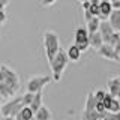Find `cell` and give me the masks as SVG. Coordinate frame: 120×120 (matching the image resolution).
I'll return each mask as SVG.
<instances>
[{"instance_id": "cell-1", "label": "cell", "mask_w": 120, "mask_h": 120, "mask_svg": "<svg viewBox=\"0 0 120 120\" xmlns=\"http://www.w3.org/2000/svg\"><path fill=\"white\" fill-rule=\"evenodd\" d=\"M71 60L68 57V52L63 51L62 48L59 50V52L54 56V59L50 62V68H51V72H52V80L54 81H60V78H62L63 72H65L68 63H69Z\"/></svg>"}, {"instance_id": "cell-2", "label": "cell", "mask_w": 120, "mask_h": 120, "mask_svg": "<svg viewBox=\"0 0 120 120\" xmlns=\"http://www.w3.org/2000/svg\"><path fill=\"white\" fill-rule=\"evenodd\" d=\"M44 48H45V54H47L48 63L54 59V56L59 52L60 50V41H59V35L52 30H47L44 33Z\"/></svg>"}, {"instance_id": "cell-3", "label": "cell", "mask_w": 120, "mask_h": 120, "mask_svg": "<svg viewBox=\"0 0 120 120\" xmlns=\"http://www.w3.org/2000/svg\"><path fill=\"white\" fill-rule=\"evenodd\" d=\"M0 81H3L8 86H11L15 92H18L21 89V81H20L18 74L6 65H0Z\"/></svg>"}, {"instance_id": "cell-4", "label": "cell", "mask_w": 120, "mask_h": 120, "mask_svg": "<svg viewBox=\"0 0 120 120\" xmlns=\"http://www.w3.org/2000/svg\"><path fill=\"white\" fill-rule=\"evenodd\" d=\"M22 107H26L24 102H22V96H15V98H11V101L3 105L0 108V111H2V116L17 117V114L22 110Z\"/></svg>"}, {"instance_id": "cell-5", "label": "cell", "mask_w": 120, "mask_h": 120, "mask_svg": "<svg viewBox=\"0 0 120 120\" xmlns=\"http://www.w3.org/2000/svg\"><path fill=\"white\" fill-rule=\"evenodd\" d=\"M50 81H51V77H48V75H35L26 84L27 86V92H32V93L41 92V90H44V87Z\"/></svg>"}, {"instance_id": "cell-6", "label": "cell", "mask_w": 120, "mask_h": 120, "mask_svg": "<svg viewBox=\"0 0 120 120\" xmlns=\"http://www.w3.org/2000/svg\"><path fill=\"white\" fill-rule=\"evenodd\" d=\"M98 54H99L101 57H104L107 60H112V62H116V63L120 62V56L117 54L116 48L112 47L111 44H104L102 47L98 50Z\"/></svg>"}, {"instance_id": "cell-7", "label": "cell", "mask_w": 120, "mask_h": 120, "mask_svg": "<svg viewBox=\"0 0 120 120\" xmlns=\"http://www.w3.org/2000/svg\"><path fill=\"white\" fill-rule=\"evenodd\" d=\"M99 32H101V35H102V38H104V44H108L110 39H111V36H112V33H114L116 30L112 29V26L110 24V21L105 20V21H101Z\"/></svg>"}, {"instance_id": "cell-8", "label": "cell", "mask_w": 120, "mask_h": 120, "mask_svg": "<svg viewBox=\"0 0 120 120\" xmlns=\"http://www.w3.org/2000/svg\"><path fill=\"white\" fill-rule=\"evenodd\" d=\"M112 12V5L111 2H105V0H101L99 3V18L101 21H105L110 18V15Z\"/></svg>"}, {"instance_id": "cell-9", "label": "cell", "mask_w": 120, "mask_h": 120, "mask_svg": "<svg viewBox=\"0 0 120 120\" xmlns=\"http://www.w3.org/2000/svg\"><path fill=\"white\" fill-rule=\"evenodd\" d=\"M107 86H108V92H110L112 96L120 98V75L119 77L110 78V80L107 81Z\"/></svg>"}, {"instance_id": "cell-10", "label": "cell", "mask_w": 120, "mask_h": 120, "mask_svg": "<svg viewBox=\"0 0 120 120\" xmlns=\"http://www.w3.org/2000/svg\"><path fill=\"white\" fill-rule=\"evenodd\" d=\"M89 42H90V47L95 48L96 51L102 47L104 45V38H102L99 30H98V32H93V33H89Z\"/></svg>"}, {"instance_id": "cell-11", "label": "cell", "mask_w": 120, "mask_h": 120, "mask_svg": "<svg viewBox=\"0 0 120 120\" xmlns=\"http://www.w3.org/2000/svg\"><path fill=\"white\" fill-rule=\"evenodd\" d=\"M89 41V30L86 27H78L75 29V36H74V44L80 42H87Z\"/></svg>"}, {"instance_id": "cell-12", "label": "cell", "mask_w": 120, "mask_h": 120, "mask_svg": "<svg viewBox=\"0 0 120 120\" xmlns=\"http://www.w3.org/2000/svg\"><path fill=\"white\" fill-rule=\"evenodd\" d=\"M15 119L17 120H32V119H35V111H33L29 105H26V107H22V110L17 114Z\"/></svg>"}, {"instance_id": "cell-13", "label": "cell", "mask_w": 120, "mask_h": 120, "mask_svg": "<svg viewBox=\"0 0 120 120\" xmlns=\"http://www.w3.org/2000/svg\"><path fill=\"white\" fill-rule=\"evenodd\" d=\"M108 21H110V24L112 26V29L116 32H120V9H112Z\"/></svg>"}, {"instance_id": "cell-14", "label": "cell", "mask_w": 120, "mask_h": 120, "mask_svg": "<svg viewBox=\"0 0 120 120\" xmlns=\"http://www.w3.org/2000/svg\"><path fill=\"white\" fill-rule=\"evenodd\" d=\"M68 57H69L71 62H78V60L81 59V50L77 47L75 44H72L69 48H68Z\"/></svg>"}, {"instance_id": "cell-15", "label": "cell", "mask_w": 120, "mask_h": 120, "mask_svg": "<svg viewBox=\"0 0 120 120\" xmlns=\"http://www.w3.org/2000/svg\"><path fill=\"white\" fill-rule=\"evenodd\" d=\"M42 99H44V92H42V90H41V92H36V93H35V98H33L32 104H30L29 107L36 112V111L44 105V104H42Z\"/></svg>"}, {"instance_id": "cell-16", "label": "cell", "mask_w": 120, "mask_h": 120, "mask_svg": "<svg viewBox=\"0 0 120 120\" xmlns=\"http://www.w3.org/2000/svg\"><path fill=\"white\" fill-rule=\"evenodd\" d=\"M15 93H17V92H15V90L11 87V86H8L6 82L0 81V96L11 99V98H14V96H15Z\"/></svg>"}, {"instance_id": "cell-17", "label": "cell", "mask_w": 120, "mask_h": 120, "mask_svg": "<svg viewBox=\"0 0 120 120\" xmlns=\"http://www.w3.org/2000/svg\"><path fill=\"white\" fill-rule=\"evenodd\" d=\"M35 119L36 120H51V111L48 110L45 105H42V107L35 112Z\"/></svg>"}, {"instance_id": "cell-18", "label": "cell", "mask_w": 120, "mask_h": 120, "mask_svg": "<svg viewBox=\"0 0 120 120\" xmlns=\"http://www.w3.org/2000/svg\"><path fill=\"white\" fill-rule=\"evenodd\" d=\"M102 114H99L96 110H90V111H82L81 114V120H101Z\"/></svg>"}, {"instance_id": "cell-19", "label": "cell", "mask_w": 120, "mask_h": 120, "mask_svg": "<svg viewBox=\"0 0 120 120\" xmlns=\"http://www.w3.org/2000/svg\"><path fill=\"white\" fill-rule=\"evenodd\" d=\"M96 98H95V93L93 92H90L87 98H86V104H84V110L86 111H90V110H95V107H96Z\"/></svg>"}, {"instance_id": "cell-20", "label": "cell", "mask_w": 120, "mask_h": 120, "mask_svg": "<svg viewBox=\"0 0 120 120\" xmlns=\"http://www.w3.org/2000/svg\"><path fill=\"white\" fill-rule=\"evenodd\" d=\"M99 26H101V18L99 17H93L92 20H89L87 21V30H89V33L98 32V30H99Z\"/></svg>"}, {"instance_id": "cell-21", "label": "cell", "mask_w": 120, "mask_h": 120, "mask_svg": "<svg viewBox=\"0 0 120 120\" xmlns=\"http://www.w3.org/2000/svg\"><path fill=\"white\" fill-rule=\"evenodd\" d=\"M107 111H111V112H117L120 111V102H119V98H112L111 104L108 105Z\"/></svg>"}, {"instance_id": "cell-22", "label": "cell", "mask_w": 120, "mask_h": 120, "mask_svg": "<svg viewBox=\"0 0 120 120\" xmlns=\"http://www.w3.org/2000/svg\"><path fill=\"white\" fill-rule=\"evenodd\" d=\"M104 120H120V111L117 112H111V111H105L102 114Z\"/></svg>"}, {"instance_id": "cell-23", "label": "cell", "mask_w": 120, "mask_h": 120, "mask_svg": "<svg viewBox=\"0 0 120 120\" xmlns=\"http://www.w3.org/2000/svg\"><path fill=\"white\" fill-rule=\"evenodd\" d=\"M33 98H35V93L32 92H26L24 95H22V102H24V105H30L33 101Z\"/></svg>"}, {"instance_id": "cell-24", "label": "cell", "mask_w": 120, "mask_h": 120, "mask_svg": "<svg viewBox=\"0 0 120 120\" xmlns=\"http://www.w3.org/2000/svg\"><path fill=\"white\" fill-rule=\"evenodd\" d=\"M95 110L99 112V114H104V112L107 111V108H105V105H104L102 101H98V102H96V107H95Z\"/></svg>"}, {"instance_id": "cell-25", "label": "cell", "mask_w": 120, "mask_h": 120, "mask_svg": "<svg viewBox=\"0 0 120 120\" xmlns=\"http://www.w3.org/2000/svg\"><path fill=\"white\" fill-rule=\"evenodd\" d=\"M93 93H95V98H96V101H104L105 95H107V92H105V90H102V89L96 90V92H93Z\"/></svg>"}, {"instance_id": "cell-26", "label": "cell", "mask_w": 120, "mask_h": 120, "mask_svg": "<svg viewBox=\"0 0 120 120\" xmlns=\"http://www.w3.org/2000/svg\"><path fill=\"white\" fill-rule=\"evenodd\" d=\"M119 39H120V32H114V33H112V36H111V39H110V42H108V44H111L112 47H114V45L117 44V41H119Z\"/></svg>"}, {"instance_id": "cell-27", "label": "cell", "mask_w": 120, "mask_h": 120, "mask_svg": "<svg viewBox=\"0 0 120 120\" xmlns=\"http://www.w3.org/2000/svg\"><path fill=\"white\" fill-rule=\"evenodd\" d=\"M78 48L81 50V52H84V51H87L89 50V47H90V42L87 41V42H80V44H75Z\"/></svg>"}, {"instance_id": "cell-28", "label": "cell", "mask_w": 120, "mask_h": 120, "mask_svg": "<svg viewBox=\"0 0 120 120\" xmlns=\"http://www.w3.org/2000/svg\"><path fill=\"white\" fill-rule=\"evenodd\" d=\"M8 21V15L5 12V9H0V24H5Z\"/></svg>"}, {"instance_id": "cell-29", "label": "cell", "mask_w": 120, "mask_h": 120, "mask_svg": "<svg viewBox=\"0 0 120 120\" xmlns=\"http://www.w3.org/2000/svg\"><path fill=\"white\" fill-rule=\"evenodd\" d=\"M90 12L95 15V17H99V5H92L90 6Z\"/></svg>"}, {"instance_id": "cell-30", "label": "cell", "mask_w": 120, "mask_h": 120, "mask_svg": "<svg viewBox=\"0 0 120 120\" xmlns=\"http://www.w3.org/2000/svg\"><path fill=\"white\" fill-rule=\"evenodd\" d=\"M95 17L92 12H90V9H87V11H84V18H86V21H89V20H92V18Z\"/></svg>"}, {"instance_id": "cell-31", "label": "cell", "mask_w": 120, "mask_h": 120, "mask_svg": "<svg viewBox=\"0 0 120 120\" xmlns=\"http://www.w3.org/2000/svg\"><path fill=\"white\" fill-rule=\"evenodd\" d=\"M56 2H57V0H42L41 5H42V6H51V5H54Z\"/></svg>"}, {"instance_id": "cell-32", "label": "cell", "mask_w": 120, "mask_h": 120, "mask_svg": "<svg viewBox=\"0 0 120 120\" xmlns=\"http://www.w3.org/2000/svg\"><path fill=\"white\" fill-rule=\"evenodd\" d=\"M111 5H112V9H120V0H112Z\"/></svg>"}, {"instance_id": "cell-33", "label": "cell", "mask_w": 120, "mask_h": 120, "mask_svg": "<svg viewBox=\"0 0 120 120\" xmlns=\"http://www.w3.org/2000/svg\"><path fill=\"white\" fill-rule=\"evenodd\" d=\"M82 3V8H84V11L90 9V6H92V3H90V0H87V2H81Z\"/></svg>"}, {"instance_id": "cell-34", "label": "cell", "mask_w": 120, "mask_h": 120, "mask_svg": "<svg viewBox=\"0 0 120 120\" xmlns=\"http://www.w3.org/2000/svg\"><path fill=\"white\" fill-rule=\"evenodd\" d=\"M114 48H116V51H117V54L120 56V39L117 41V44H116V45H114Z\"/></svg>"}, {"instance_id": "cell-35", "label": "cell", "mask_w": 120, "mask_h": 120, "mask_svg": "<svg viewBox=\"0 0 120 120\" xmlns=\"http://www.w3.org/2000/svg\"><path fill=\"white\" fill-rule=\"evenodd\" d=\"M90 3H92V5H99L101 0H90Z\"/></svg>"}, {"instance_id": "cell-36", "label": "cell", "mask_w": 120, "mask_h": 120, "mask_svg": "<svg viewBox=\"0 0 120 120\" xmlns=\"http://www.w3.org/2000/svg\"><path fill=\"white\" fill-rule=\"evenodd\" d=\"M9 2H11V0H0V3H3L5 6H8V5H9Z\"/></svg>"}, {"instance_id": "cell-37", "label": "cell", "mask_w": 120, "mask_h": 120, "mask_svg": "<svg viewBox=\"0 0 120 120\" xmlns=\"http://www.w3.org/2000/svg\"><path fill=\"white\" fill-rule=\"evenodd\" d=\"M5 8H6V6L3 5V3H0V9H5Z\"/></svg>"}, {"instance_id": "cell-38", "label": "cell", "mask_w": 120, "mask_h": 120, "mask_svg": "<svg viewBox=\"0 0 120 120\" xmlns=\"http://www.w3.org/2000/svg\"><path fill=\"white\" fill-rule=\"evenodd\" d=\"M80 2H87V0H80Z\"/></svg>"}, {"instance_id": "cell-39", "label": "cell", "mask_w": 120, "mask_h": 120, "mask_svg": "<svg viewBox=\"0 0 120 120\" xmlns=\"http://www.w3.org/2000/svg\"><path fill=\"white\" fill-rule=\"evenodd\" d=\"M0 117H2V111H0Z\"/></svg>"}, {"instance_id": "cell-40", "label": "cell", "mask_w": 120, "mask_h": 120, "mask_svg": "<svg viewBox=\"0 0 120 120\" xmlns=\"http://www.w3.org/2000/svg\"><path fill=\"white\" fill-rule=\"evenodd\" d=\"M0 108H2V102H0Z\"/></svg>"}, {"instance_id": "cell-41", "label": "cell", "mask_w": 120, "mask_h": 120, "mask_svg": "<svg viewBox=\"0 0 120 120\" xmlns=\"http://www.w3.org/2000/svg\"><path fill=\"white\" fill-rule=\"evenodd\" d=\"M101 120H104V119H101Z\"/></svg>"}]
</instances>
